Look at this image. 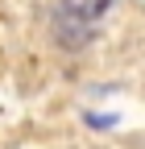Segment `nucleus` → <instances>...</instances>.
Segmentation results:
<instances>
[{"label": "nucleus", "instance_id": "obj_1", "mask_svg": "<svg viewBox=\"0 0 145 149\" xmlns=\"http://www.w3.org/2000/svg\"><path fill=\"white\" fill-rule=\"evenodd\" d=\"M108 4H112V0H62V8H66L70 17H79V21H96V17H104Z\"/></svg>", "mask_w": 145, "mask_h": 149}]
</instances>
